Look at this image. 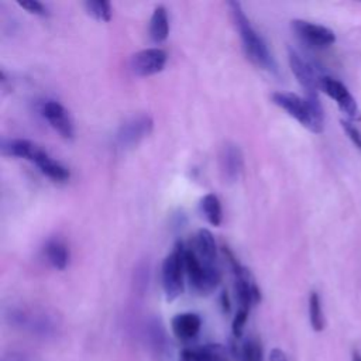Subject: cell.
<instances>
[{"label":"cell","instance_id":"11","mask_svg":"<svg viewBox=\"0 0 361 361\" xmlns=\"http://www.w3.org/2000/svg\"><path fill=\"white\" fill-rule=\"evenodd\" d=\"M292 30L295 31V34L303 39L305 42L314 45V47H329L336 41V34L334 31H331L330 28L320 25V24H314L306 20H292L290 23Z\"/></svg>","mask_w":361,"mask_h":361},{"label":"cell","instance_id":"17","mask_svg":"<svg viewBox=\"0 0 361 361\" xmlns=\"http://www.w3.org/2000/svg\"><path fill=\"white\" fill-rule=\"evenodd\" d=\"M193 251L197 254V257L202 261L209 262V264H216V258H217L216 240L207 228L197 230V233L195 235Z\"/></svg>","mask_w":361,"mask_h":361},{"label":"cell","instance_id":"25","mask_svg":"<svg viewBox=\"0 0 361 361\" xmlns=\"http://www.w3.org/2000/svg\"><path fill=\"white\" fill-rule=\"evenodd\" d=\"M248 313L247 310H240L237 309L235 314H234V319H233V323H231V331H233V336L235 338H240L243 336V330L245 327V323H247V319H248Z\"/></svg>","mask_w":361,"mask_h":361},{"label":"cell","instance_id":"30","mask_svg":"<svg viewBox=\"0 0 361 361\" xmlns=\"http://www.w3.org/2000/svg\"><path fill=\"white\" fill-rule=\"evenodd\" d=\"M351 361H361V355L358 353H354L353 354V360Z\"/></svg>","mask_w":361,"mask_h":361},{"label":"cell","instance_id":"27","mask_svg":"<svg viewBox=\"0 0 361 361\" xmlns=\"http://www.w3.org/2000/svg\"><path fill=\"white\" fill-rule=\"evenodd\" d=\"M340 123H341V126H343L345 134L348 135V138L353 141V144H354L357 148L361 149V133H360V130H358L353 123H350L348 120H341Z\"/></svg>","mask_w":361,"mask_h":361},{"label":"cell","instance_id":"15","mask_svg":"<svg viewBox=\"0 0 361 361\" xmlns=\"http://www.w3.org/2000/svg\"><path fill=\"white\" fill-rule=\"evenodd\" d=\"M202 327V319L192 312L178 313L171 320V329L175 337L180 341H190L197 337Z\"/></svg>","mask_w":361,"mask_h":361},{"label":"cell","instance_id":"7","mask_svg":"<svg viewBox=\"0 0 361 361\" xmlns=\"http://www.w3.org/2000/svg\"><path fill=\"white\" fill-rule=\"evenodd\" d=\"M288 59L290 71L298 79L299 85L306 92V96H317V89H320L322 76H319L314 66L292 48L288 49Z\"/></svg>","mask_w":361,"mask_h":361},{"label":"cell","instance_id":"22","mask_svg":"<svg viewBox=\"0 0 361 361\" xmlns=\"http://www.w3.org/2000/svg\"><path fill=\"white\" fill-rule=\"evenodd\" d=\"M200 209H202L203 216L212 226L217 227L221 224V220H223L221 203H220V199L214 193H207L202 197Z\"/></svg>","mask_w":361,"mask_h":361},{"label":"cell","instance_id":"16","mask_svg":"<svg viewBox=\"0 0 361 361\" xmlns=\"http://www.w3.org/2000/svg\"><path fill=\"white\" fill-rule=\"evenodd\" d=\"M31 162H34L37 165V168L49 179L55 180V182H66L71 178V172L69 169L61 164L59 161H56L55 158H52L44 148H38L35 155L32 157Z\"/></svg>","mask_w":361,"mask_h":361},{"label":"cell","instance_id":"6","mask_svg":"<svg viewBox=\"0 0 361 361\" xmlns=\"http://www.w3.org/2000/svg\"><path fill=\"white\" fill-rule=\"evenodd\" d=\"M320 89L337 103L338 109L350 120H353V121L361 120V110L345 85H343L340 80H337L331 76H322Z\"/></svg>","mask_w":361,"mask_h":361},{"label":"cell","instance_id":"19","mask_svg":"<svg viewBox=\"0 0 361 361\" xmlns=\"http://www.w3.org/2000/svg\"><path fill=\"white\" fill-rule=\"evenodd\" d=\"M168 34H169L168 11L164 6H157L149 20V37L154 42L159 44L168 38Z\"/></svg>","mask_w":361,"mask_h":361},{"label":"cell","instance_id":"13","mask_svg":"<svg viewBox=\"0 0 361 361\" xmlns=\"http://www.w3.org/2000/svg\"><path fill=\"white\" fill-rule=\"evenodd\" d=\"M219 164L223 178L228 182H235L244 168V158L240 147L234 142H226L220 149Z\"/></svg>","mask_w":361,"mask_h":361},{"label":"cell","instance_id":"18","mask_svg":"<svg viewBox=\"0 0 361 361\" xmlns=\"http://www.w3.org/2000/svg\"><path fill=\"white\" fill-rule=\"evenodd\" d=\"M1 154L6 157H14V158H24L31 161L35 155L39 145L30 140L24 138H11V140H3L1 141Z\"/></svg>","mask_w":361,"mask_h":361},{"label":"cell","instance_id":"10","mask_svg":"<svg viewBox=\"0 0 361 361\" xmlns=\"http://www.w3.org/2000/svg\"><path fill=\"white\" fill-rule=\"evenodd\" d=\"M154 121L148 114H140L127 120L117 133V142L123 148H130L137 145L142 138L148 137L152 131Z\"/></svg>","mask_w":361,"mask_h":361},{"label":"cell","instance_id":"28","mask_svg":"<svg viewBox=\"0 0 361 361\" xmlns=\"http://www.w3.org/2000/svg\"><path fill=\"white\" fill-rule=\"evenodd\" d=\"M269 361H289V360L281 348H272L269 351Z\"/></svg>","mask_w":361,"mask_h":361},{"label":"cell","instance_id":"3","mask_svg":"<svg viewBox=\"0 0 361 361\" xmlns=\"http://www.w3.org/2000/svg\"><path fill=\"white\" fill-rule=\"evenodd\" d=\"M185 274L188 275L192 289L202 295H210L221 281V272L216 264L202 261L192 247L185 248L183 252Z\"/></svg>","mask_w":361,"mask_h":361},{"label":"cell","instance_id":"1","mask_svg":"<svg viewBox=\"0 0 361 361\" xmlns=\"http://www.w3.org/2000/svg\"><path fill=\"white\" fill-rule=\"evenodd\" d=\"M228 7H230L234 25L238 31L240 39L243 42V48H244L248 59L258 68H261L267 72H271V73H276L278 66H276V62H275L267 42L252 27L251 21L245 16L241 4L238 1H228Z\"/></svg>","mask_w":361,"mask_h":361},{"label":"cell","instance_id":"23","mask_svg":"<svg viewBox=\"0 0 361 361\" xmlns=\"http://www.w3.org/2000/svg\"><path fill=\"white\" fill-rule=\"evenodd\" d=\"M309 320L314 331H322L326 326L320 296L316 290H312L309 295Z\"/></svg>","mask_w":361,"mask_h":361},{"label":"cell","instance_id":"26","mask_svg":"<svg viewBox=\"0 0 361 361\" xmlns=\"http://www.w3.org/2000/svg\"><path fill=\"white\" fill-rule=\"evenodd\" d=\"M17 4L24 8L25 11L31 13V14H35V16H48V10L47 7L38 1V0H27V1H17Z\"/></svg>","mask_w":361,"mask_h":361},{"label":"cell","instance_id":"9","mask_svg":"<svg viewBox=\"0 0 361 361\" xmlns=\"http://www.w3.org/2000/svg\"><path fill=\"white\" fill-rule=\"evenodd\" d=\"M41 114L48 124L65 140L75 137V126L69 111L55 100H47L41 104Z\"/></svg>","mask_w":361,"mask_h":361},{"label":"cell","instance_id":"4","mask_svg":"<svg viewBox=\"0 0 361 361\" xmlns=\"http://www.w3.org/2000/svg\"><path fill=\"white\" fill-rule=\"evenodd\" d=\"M185 247L182 243H176L172 251L165 257L161 268V282L168 302H173L183 292V262Z\"/></svg>","mask_w":361,"mask_h":361},{"label":"cell","instance_id":"21","mask_svg":"<svg viewBox=\"0 0 361 361\" xmlns=\"http://www.w3.org/2000/svg\"><path fill=\"white\" fill-rule=\"evenodd\" d=\"M231 353L240 361H262V345L255 337H248L240 347L233 344Z\"/></svg>","mask_w":361,"mask_h":361},{"label":"cell","instance_id":"12","mask_svg":"<svg viewBox=\"0 0 361 361\" xmlns=\"http://www.w3.org/2000/svg\"><path fill=\"white\" fill-rule=\"evenodd\" d=\"M231 355L234 357V354L224 345L210 343L196 347H185L179 353L178 361H231Z\"/></svg>","mask_w":361,"mask_h":361},{"label":"cell","instance_id":"24","mask_svg":"<svg viewBox=\"0 0 361 361\" xmlns=\"http://www.w3.org/2000/svg\"><path fill=\"white\" fill-rule=\"evenodd\" d=\"M85 10L89 16L96 18L97 21L107 23L111 20V4L104 0H87L83 3Z\"/></svg>","mask_w":361,"mask_h":361},{"label":"cell","instance_id":"2","mask_svg":"<svg viewBox=\"0 0 361 361\" xmlns=\"http://www.w3.org/2000/svg\"><path fill=\"white\" fill-rule=\"evenodd\" d=\"M272 103L285 110L309 131L319 134L324 127V113L317 96L300 97L290 92H275L271 96Z\"/></svg>","mask_w":361,"mask_h":361},{"label":"cell","instance_id":"20","mask_svg":"<svg viewBox=\"0 0 361 361\" xmlns=\"http://www.w3.org/2000/svg\"><path fill=\"white\" fill-rule=\"evenodd\" d=\"M45 257L48 259V262L59 271H63L68 267L69 262V250L65 245L63 241L58 240V238H52L45 244Z\"/></svg>","mask_w":361,"mask_h":361},{"label":"cell","instance_id":"8","mask_svg":"<svg viewBox=\"0 0 361 361\" xmlns=\"http://www.w3.org/2000/svg\"><path fill=\"white\" fill-rule=\"evenodd\" d=\"M168 61L162 48H145L135 52L130 59V68L137 76H151L161 72Z\"/></svg>","mask_w":361,"mask_h":361},{"label":"cell","instance_id":"5","mask_svg":"<svg viewBox=\"0 0 361 361\" xmlns=\"http://www.w3.org/2000/svg\"><path fill=\"white\" fill-rule=\"evenodd\" d=\"M224 251L227 252V258L234 274V288L238 309L250 312L252 306L261 302V290L255 283L251 272L244 265H241L228 250Z\"/></svg>","mask_w":361,"mask_h":361},{"label":"cell","instance_id":"29","mask_svg":"<svg viewBox=\"0 0 361 361\" xmlns=\"http://www.w3.org/2000/svg\"><path fill=\"white\" fill-rule=\"evenodd\" d=\"M221 306H223L224 312H230V302H228V296L226 292H223V295H221Z\"/></svg>","mask_w":361,"mask_h":361},{"label":"cell","instance_id":"14","mask_svg":"<svg viewBox=\"0 0 361 361\" xmlns=\"http://www.w3.org/2000/svg\"><path fill=\"white\" fill-rule=\"evenodd\" d=\"M13 324L20 326L21 329H25L31 333L35 334H49L52 331H55V320L51 319L49 316L44 314V313H32V312H21V310H16L13 312L11 317H10Z\"/></svg>","mask_w":361,"mask_h":361}]
</instances>
